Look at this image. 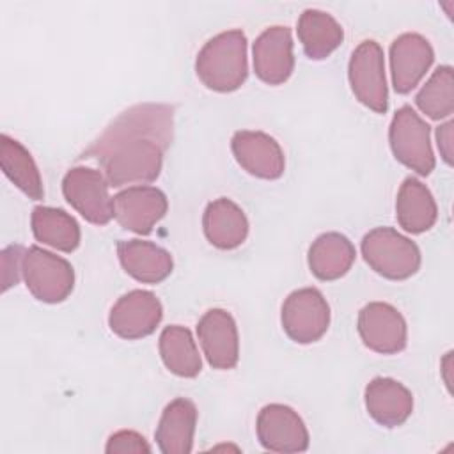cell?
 Returning <instances> with one entry per match:
<instances>
[{
  "label": "cell",
  "instance_id": "obj_1",
  "mask_svg": "<svg viewBox=\"0 0 454 454\" xmlns=\"http://www.w3.org/2000/svg\"><path fill=\"white\" fill-rule=\"evenodd\" d=\"M174 137V108L142 103L119 114L83 153L99 163L110 186L154 181Z\"/></svg>",
  "mask_w": 454,
  "mask_h": 454
},
{
  "label": "cell",
  "instance_id": "obj_2",
  "mask_svg": "<svg viewBox=\"0 0 454 454\" xmlns=\"http://www.w3.org/2000/svg\"><path fill=\"white\" fill-rule=\"evenodd\" d=\"M195 71L211 90L231 92L241 87L248 74L245 34L227 30L211 37L197 55Z\"/></svg>",
  "mask_w": 454,
  "mask_h": 454
},
{
  "label": "cell",
  "instance_id": "obj_3",
  "mask_svg": "<svg viewBox=\"0 0 454 454\" xmlns=\"http://www.w3.org/2000/svg\"><path fill=\"white\" fill-rule=\"evenodd\" d=\"M365 262L381 277L404 280L417 273L420 266L419 247L392 227H376L362 239Z\"/></svg>",
  "mask_w": 454,
  "mask_h": 454
},
{
  "label": "cell",
  "instance_id": "obj_4",
  "mask_svg": "<svg viewBox=\"0 0 454 454\" xmlns=\"http://www.w3.org/2000/svg\"><path fill=\"white\" fill-rule=\"evenodd\" d=\"M21 273L34 298L44 303L64 301L74 286L73 266L64 257L39 247L25 250Z\"/></svg>",
  "mask_w": 454,
  "mask_h": 454
},
{
  "label": "cell",
  "instance_id": "obj_5",
  "mask_svg": "<svg viewBox=\"0 0 454 454\" xmlns=\"http://www.w3.org/2000/svg\"><path fill=\"white\" fill-rule=\"evenodd\" d=\"M388 140L394 156L420 176L431 174L434 168V154L431 149L429 126L408 105L401 106L390 122Z\"/></svg>",
  "mask_w": 454,
  "mask_h": 454
},
{
  "label": "cell",
  "instance_id": "obj_6",
  "mask_svg": "<svg viewBox=\"0 0 454 454\" xmlns=\"http://www.w3.org/2000/svg\"><path fill=\"white\" fill-rule=\"evenodd\" d=\"M348 78L353 94L367 108L383 114L388 106V89L385 80V59L381 46L372 41H362L351 53Z\"/></svg>",
  "mask_w": 454,
  "mask_h": 454
},
{
  "label": "cell",
  "instance_id": "obj_7",
  "mask_svg": "<svg viewBox=\"0 0 454 454\" xmlns=\"http://www.w3.org/2000/svg\"><path fill=\"white\" fill-rule=\"evenodd\" d=\"M282 326L298 344L319 340L330 325V307L316 287L293 291L282 305Z\"/></svg>",
  "mask_w": 454,
  "mask_h": 454
},
{
  "label": "cell",
  "instance_id": "obj_8",
  "mask_svg": "<svg viewBox=\"0 0 454 454\" xmlns=\"http://www.w3.org/2000/svg\"><path fill=\"white\" fill-rule=\"evenodd\" d=\"M108 181L103 172L90 167H73L62 181L66 200L90 223L105 225L114 216V202L108 195Z\"/></svg>",
  "mask_w": 454,
  "mask_h": 454
},
{
  "label": "cell",
  "instance_id": "obj_9",
  "mask_svg": "<svg viewBox=\"0 0 454 454\" xmlns=\"http://www.w3.org/2000/svg\"><path fill=\"white\" fill-rule=\"evenodd\" d=\"M161 316L163 309L154 293L133 289L114 303L108 325L110 330L122 339H140L156 330Z\"/></svg>",
  "mask_w": 454,
  "mask_h": 454
},
{
  "label": "cell",
  "instance_id": "obj_10",
  "mask_svg": "<svg viewBox=\"0 0 454 454\" xmlns=\"http://www.w3.org/2000/svg\"><path fill=\"white\" fill-rule=\"evenodd\" d=\"M257 438L271 452H303L309 447V431L301 417L286 404H266L257 415Z\"/></svg>",
  "mask_w": 454,
  "mask_h": 454
},
{
  "label": "cell",
  "instance_id": "obj_11",
  "mask_svg": "<svg viewBox=\"0 0 454 454\" xmlns=\"http://www.w3.org/2000/svg\"><path fill=\"white\" fill-rule=\"evenodd\" d=\"M358 333L364 344L383 355L406 346V321L401 312L385 301H371L358 312Z\"/></svg>",
  "mask_w": 454,
  "mask_h": 454
},
{
  "label": "cell",
  "instance_id": "obj_12",
  "mask_svg": "<svg viewBox=\"0 0 454 454\" xmlns=\"http://www.w3.org/2000/svg\"><path fill=\"white\" fill-rule=\"evenodd\" d=\"M114 218L128 231L149 234L167 213V197L154 186H129L112 197Z\"/></svg>",
  "mask_w": 454,
  "mask_h": 454
},
{
  "label": "cell",
  "instance_id": "obj_13",
  "mask_svg": "<svg viewBox=\"0 0 454 454\" xmlns=\"http://www.w3.org/2000/svg\"><path fill=\"white\" fill-rule=\"evenodd\" d=\"M434 59L433 48L420 34L406 32L390 46V71L395 92L408 94L419 85Z\"/></svg>",
  "mask_w": 454,
  "mask_h": 454
},
{
  "label": "cell",
  "instance_id": "obj_14",
  "mask_svg": "<svg viewBox=\"0 0 454 454\" xmlns=\"http://www.w3.org/2000/svg\"><path fill=\"white\" fill-rule=\"evenodd\" d=\"M236 161L252 176L277 179L284 174L286 160L278 142L262 131H236L231 140Z\"/></svg>",
  "mask_w": 454,
  "mask_h": 454
},
{
  "label": "cell",
  "instance_id": "obj_15",
  "mask_svg": "<svg viewBox=\"0 0 454 454\" xmlns=\"http://www.w3.org/2000/svg\"><path fill=\"white\" fill-rule=\"evenodd\" d=\"M202 351L215 369H232L238 364L239 342L234 317L223 309L207 310L197 325Z\"/></svg>",
  "mask_w": 454,
  "mask_h": 454
},
{
  "label": "cell",
  "instance_id": "obj_16",
  "mask_svg": "<svg viewBox=\"0 0 454 454\" xmlns=\"http://www.w3.org/2000/svg\"><path fill=\"white\" fill-rule=\"evenodd\" d=\"M254 69L255 74L270 83H284L294 67L291 30L282 25L266 28L254 43Z\"/></svg>",
  "mask_w": 454,
  "mask_h": 454
},
{
  "label": "cell",
  "instance_id": "obj_17",
  "mask_svg": "<svg viewBox=\"0 0 454 454\" xmlns=\"http://www.w3.org/2000/svg\"><path fill=\"white\" fill-rule=\"evenodd\" d=\"M364 399L369 415L385 427L401 426L413 410L411 392L392 378H374L365 387Z\"/></svg>",
  "mask_w": 454,
  "mask_h": 454
},
{
  "label": "cell",
  "instance_id": "obj_18",
  "mask_svg": "<svg viewBox=\"0 0 454 454\" xmlns=\"http://www.w3.org/2000/svg\"><path fill=\"white\" fill-rule=\"evenodd\" d=\"M117 255L126 273L145 284H158L165 280L174 268L170 254L151 241H119Z\"/></svg>",
  "mask_w": 454,
  "mask_h": 454
},
{
  "label": "cell",
  "instance_id": "obj_19",
  "mask_svg": "<svg viewBox=\"0 0 454 454\" xmlns=\"http://www.w3.org/2000/svg\"><path fill=\"white\" fill-rule=\"evenodd\" d=\"M197 408L186 397L170 401L156 427V443L163 454H188L193 445Z\"/></svg>",
  "mask_w": 454,
  "mask_h": 454
},
{
  "label": "cell",
  "instance_id": "obj_20",
  "mask_svg": "<svg viewBox=\"0 0 454 454\" xmlns=\"http://www.w3.org/2000/svg\"><path fill=\"white\" fill-rule=\"evenodd\" d=\"M202 225L207 241L222 250L239 247L248 234V220L243 209L225 197L207 204Z\"/></svg>",
  "mask_w": 454,
  "mask_h": 454
},
{
  "label": "cell",
  "instance_id": "obj_21",
  "mask_svg": "<svg viewBox=\"0 0 454 454\" xmlns=\"http://www.w3.org/2000/svg\"><path fill=\"white\" fill-rule=\"evenodd\" d=\"M436 202L426 184L415 177H406L395 199V216L399 225L411 234L429 231L436 222Z\"/></svg>",
  "mask_w": 454,
  "mask_h": 454
},
{
  "label": "cell",
  "instance_id": "obj_22",
  "mask_svg": "<svg viewBox=\"0 0 454 454\" xmlns=\"http://www.w3.org/2000/svg\"><path fill=\"white\" fill-rule=\"evenodd\" d=\"M353 243L339 232L317 236L309 248V268L319 280H335L348 273L355 262Z\"/></svg>",
  "mask_w": 454,
  "mask_h": 454
},
{
  "label": "cell",
  "instance_id": "obj_23",
  "mask_svg": "<svg viewBox=\"0 0 454 454\" xmlns=\"http://www.w3.org/2000/svg\"><path fill=\"white\" fill-rule=\"evenodd\" d=\"M298 39L312 60L326 59L344 39L339 21L319 9H305L298 20Z\"/></svg>",
  "mask_w": 454,
  "mask_h": 454
},
{
  "label": "cell",
  "instance_id": "obj_24",
  "mask_svg": "<svg viewBox=\"0 0 454 454\" xmlns=\"http://www.w3.org/2000/svg\"><path fill=\"white\" fill-rule=\"evenodd\" d=\"M32 232L37 241L62 252H73L80 245V225L64 209L37 206L32 211Z\"/></svg>",
  "mask_w": 454,
  "mask_h": 454
},
{
  "label": "cell",
  "instance_id": "obj_25",
  "mask_svg": "<svg viewBox=\"0 0 454 454\" xmlns=\"http://www.w3.org/2000/svg\"><path fill=\"white\" fill-rule=\"evenodd\" d=\"M0 140V165L4 174L30 199H43V181L32 154L5 133Z\"/></svg>",
  "mask_w": 454,
  "mask_h": 454
},
{
  "label": "cell",
  "instance_id": "obj_26",
  "mask_svg": "<svg viewBox=\"0 0 454 454\" xmlns=\"http://www.w3.org/2000/svg\"><path fill=\"white\" fill-rule=\"evenodd\" d=\"M160 355L165 367L183 378H193L202 369L197 344L188 328L170 325L160 335Z\"/></svg>",
  "mask_w": 454,
  "mask_h": 454
},
{
  "label": "cell",
  "instance_id": "obj_27",
  "mask_svg": "<svg viewBox=\"0 0 454 454\" xmlns=\"http://www.w3.org/2000/svg\"><path fill=\"white\" fill-rule=\"evenodd\" d=\"M417 106L434 121L445 119L454 112V78L450 66H440L422 85L415 98Z\"/></svg>",
  "mask_w": 454,
  "mask_h": 454
},
{
  "label": "cell",
  "instance_id": "obj_28",
  "mask_svg": "<svg viewBox=\"0 0 454 454\" xmlns=\"http://www.w3.org/2000/svg\"><path fill=\"white\" fill-rule=\"evenodd\" d=\"M105 450L108 454H126V452L140 454V452H151V447L145 442V438L142 434H138L137 431L122 429V431L114 433L108 438Z\"/></svg>",
  "mask_w": 454,
  "mask_h": 454
},
{
  "label": "cell",
  "instance_id": "obj_29",
  "mask_svg": "<svg viewBox=\"0 0 454 454\" xmlns=\"http://www.w3.org/2000/svg\"><path fill=\"white\" fill-rule=\"evenodd\" d=\"M23 248L14 245V247H7L2 252V289L7 291L11 286L18 284L20 280V273H21V266H23Z\"/></svg>",
  "mask_w": 454,
  "mask_h": 454
},
{
  "label": "cell",
  "instance_id": "obj_30",
  "mask_svg": "<svg viewBox=\"0 0 454 454\" xmlns=\"http://www.w3.org/2000/svg\"><path fill=\"white\" fill-rule=\"evenodd\" d=\"M452 128H454L452 121H447L445 124L436 128L438 149H440V154H442V158L447 165H452V145H454L452 144Z\"/></svg>",
  "mask_w": 454,
  "mask_h": 454
},
{
  "label": "cell",
  "instance_id": "obj_31",
  "mask_svg": "<svg viewBox=\"0 0 454 454\" xmlns=\"http://www.w3.org/2000/svg\"><path fill=\"white\" fill-rule=\"evenodd\" d=\"M442 372H443V380H445V385L449 387V390H450V376H449V371H450V351L445 355V358H443V362H442Z\"/></svg>",
  "mask_w": 454,
  "mask_h": 454
}]
</instances>
